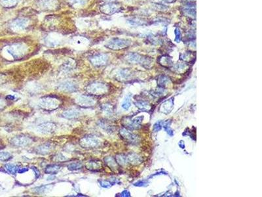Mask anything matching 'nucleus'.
<instances>
[{
    "label": "nucleus",
    "mask_w": 262,
    "mask_h": 197,
    "mask_svg": "<svg viewBox=\"0 0 262 197\" xmlns=\"http://www.w3.org/2000/svg\"><path fill=\"white\" fill-rule=\"evenodd\" d=\"M131 41L128 39L115 38L109 40L106 44V46L113 50H120L128 47L131 45Z\"/></svg>",
    "instance_id": "obj_1"
},
{
    "label": "nucleus",
    "mask_w": 262,
    "mask_h": 197,
    "mask_svg": "<svg viewBox=\"0 0 262 197\" xmlns=\"http://www.w3.org/2000/svg\"><path fill=\"white\" fill-rule=\"evenodd\" d=\"M108 61V56L104 53H97L92 55L90 58L91 62L96 67L103 66L107 63Z\"/></svg>",
    "instance_id": "obj_2"
},
{
    "label": "nucleus",
    "mask_w": 262,
    "mask_h": 197,
    "mask_svg": "<svg viewBox=\"0 0 262 197\" xmlns=\"http://www.w3.org/2000/svg\"><path fill=\"white\" fill-rule=\"evenodd\" d=\"M126 59H127V60L128 62H132V63H141L143 65L144 64L147 65L150 63V61H149L147 58H144L143 56H142L138 53H129L127 56Z\"/></svg>",
    "instance_id": "obj_3"
},
{
    "label": "nucleus",
    "mask_w": 262,
    "mask_h": 197,
    "mask_svg": "<svg viewBox=\"0 0 262 197\" xmlns=\"http://www.w3.org/2000/svg\"><path fill=\"white\" fill-rule=\"evenodd\" d=\"M29 20L26 18H18L16 19L15 21L13 23V28L17 32L24 31L28 28V26L29 25Z\"/></svg>",
    "instance_id": "obj_4"
},
{
    "label": "nucleus",
    "mask_w": 262,
    "mask_h": 197,
    "mask_svg": "<svg viewBox=\"0 0 262 197\" xmlns=\"http://www.w3.org/2000/svg\"><path fill=\"white\" fill-rule=\"evenodd\" d=\"M37 5L44 10L56 9L58 6L56 0H39Z\"/></svg>",
    "instance_id": "obj_5"
},
{
    "label": "nucleus",
    "mask_w": 262,
    "mask_h": 197,
    "mask_svg": "<svg viewBox=\"0 0 262 197\" xmlns=\"http://www.w3.org/2000/svg\"><path fill=\"white\" fill-rule=\"evenodd\" d=\"M100 9L101 12L106 15H112L117 12L120 9V7L115 3H109L101 5Z\"/></svg>",
    "instance_id": "obj_6"
},
{
    "label": "nucleus",
    "mask_w": 262,
    "mask_h": 197,
    "mask_svg": "<svg viewBox=\"0 0 262 197\" xmlns=\"http://www.w3.org/2000/svg\"><path fill=\"white\" fill-rule=\"evenodd\" d=\"M80 144L84 148H94L100 144V141L93 137H85L80 141Z\"/></svg>",
    "instance_id": "obj_7"
},
{
    "label": "nucleus",
    "mask_w": 262,
    "mask_h": 197,
    "mask_svg": "<svg viewBox=\"0 0 262 197\" xmlns=\"http://www.w3.org/2000/svg\"><path fill=\"white\" fill-rule=\"evenodd\" d=\"M120 134L125 140H127V141L130 142L131 143H138V137L136 136V135L130 132V131L127 130H125V129L121 130H120Z\"/></svg>",
    "instance_id": "obj_8"
},
{
    "label": "nucleus",
    "mask_w": 262,
    "mask_h": 197,
    "mask_svg": "<svg viewBox=\"0 0 262 197\" xmlns=\"http://www.w3.org/2000/svg\"><path fill=\"white\" fill-rule=\"evenodd\" d=\"M88 91L91 92V93L93 94H100L102 93H104L105 91L106 90V87L104 84L97 83V84H92L88 86Z\"/></svg>",
    "instance_id": "obj_9"
},
{
    "label": "nucleus",
    "mask_w": 262,
    "mask_h": 197,
    "mask_svg": "<svg viewBox=\"0 0 262 197\" xmlns=\"http://www.w3.org/2000/svg\"><path fill=\"white\" fill-rule=\"evenodd\" d=\"M26 51V47L24 44H16L14 47H13L11 50V53L13 57L15 58H18L21 57L22 55L25 53Z\"/></svg>",
    "instance_id": "obj_10"
},
{
    "label": "nucleus",
    "mask_w": 262,
    "mask_h": 197,
    "mask_svg": "<svg viewBox=\"0 0 262 197\" xmlns=\"http://www.w3.org/2000/svg\"><path fill=\"white\" fill-rule=\"evenodd\" d=\"M40 105L46 109H54L58 106V103L57 101H55V99L45 98V99H42L41 101Z\"/></svg>",
    "instance_id": "obj_11"
},
{
    "label": "nucleus",
    "mask_w": 262,
    "mask_h": 197,
    "mask_svg": "<svg viewBox=\"0 0 262 197\" xmlns=\"http://www.w3.org/2000/svg\"><path fill=\"white\" fill-rule=\"evenodd\" d=\"M77 103L81 104V106L84 107H91L94 105L95 103L94 100L92 97L89 96H81L77 99Z\"/></svg>",
    "instance_id": "obj_12"
},
{
    "label": "nucleus",
    "mask_w": 262,
    "mask_h": 197,
    "mask_svg": "<svg viewBox=\"0 0 262 197\" xmlns=\"http://www.w3.org/2000/svg\"><path fill=\"white\" fill-rule=\"evenodd\" d=\"M55 125L52 123H45L39 126L38 129L41 133H51L55 130Z\"/></svg>",
    "instance_id": "obj_13"
},
{
    "label": "nucleus",
    "mask_w": 262,
    "mask_h": 197,
    "mask_svg": "<svg viewBox=\"0 0 262 197\" xmlns=\"http://www.w3.org/2000/svg\"><path fill=\"white\" fill-rule=\"evenodd\" d=\"M13 143L16 146L25 147L30 143V139L26 137H17L13 139Z\"/></svg>",
    "instance_id": "obj_14"
},
{
    "label": "nucleus",
    "mask_w": 262,
    "mask_h": 197,
    "mask_svg": "<svg viewBox=\"0 0 262 197\" xmlns=\"http://www.w3.org/2000/svg\"><path fill=\"white\" fill-rule=\"evenodd\" d=\"M128 162H129L131 164H140L142 162V158L137 154H130L128 156H127Z\"/></svg>",
    "instance_id": "obj_15"
},
{
    "label": "nucleus",
    "mask_w": 262,
    "mask_h": 197,
    "mask_svg": "<svg viewBox=\"0 0 262 197\" xmlns=\"http://www.w3.org/2000/svg\"><path fill=\"white\" fill-rule=\"evenodd\" d=\"M61 88L62 90L65 91L71 92V91H74L76 90L75 85L72 84V82H69V81L65 82V83L62 84L61 85Z\"/></svg>",
    "instance_id": "obj_16"
},
{
    "label": "nucleus",
    "mask_w": 262,
    "mask_h": 197,
    "mask_svg": "<svg viewBox=\"0 0 262 197\" xmlns=\"http://www.w3.org/2000/svg\"><path fill=\"white\" fill-rule=\"evenodd\" d=\"M128 22L132 26H143L147 24V23L143 20L138 18H132L128 20Z\"/></svg>",
    "instance_id": "obj_17"
},
{
    "label": "nucleus",
    "mask_w": 262,
    "mask_h": 197,
    "mask_svg": "<svg viewBox=\"0 0 262 197\" xmlns=\"http://www.w3.org/2000/svg\"><path fill=\"white\" fill-rule=\"evenodd\" d=\"M51 144L46 143V144H44L42 145H40L39 147H38L37 149V151L39 153H41V154H45V153H48V152H49L51 150Z\"/></svg>",
    "instance_id": "obj_18"
},
{
    "label": "nucleus",
    "mask_w": 262,
    "mask_h": 197,
    "mask_svg": "<svg viewBox=\"0 0 262 197\" xmlns=\"http://www.w3.org/2000/svg\"><path fill=\"white\" fill-rule=\"evenodd\" d=\"M63 116L66 118H74L75 117H77V116L79 115V113L77 110H66L65 111L64 113H63Z\"/></svg>",
    "instance_id": "obj_19"
},
{
    "label": "nucleus",
    "mask_w": 262,
    "mask_h": 197,
    "mask_svg": "<svg viewBox=\"0 0 262 197\" xmlns=\"http://www.w3.org/2000/svg\"><path fill=\"white\" fill-rule=\"evenodd\" d=\"M60 169H61V166H59V165H50V166H48L47 167H46L45 172L46 173L52 174V173H57L58 171Z\"/></svg>",
    "instance_id": "obj_20"
},
{
    "label": "nucleus",
    "mask_w": 262,
    "mask_h": 197,
    "mask_svg": "<svg viewBox=\"0 0 262 197\" xmlns=\"http://www.w3.org/2000/svg\"><path fill=\"white\" fill-rule=\"evenodd\" d=\"M68 1L72 6L79 7L87 4L88 0H68Z\"/></svg>",
    "instance_id": "obj_21"
},
{
    "label": "nucleus",
    "mask_w": 262,
    "mask_h": 197,
    "mask_svg": "<svg viewBox=\"0 0 262 197\" xmlns=\"http://www.w3.org/2000/svg\"><path fill=\"white\" fill-rule=\"evenodd\" d=\"M100 164L99 163H98L97 162H95V161H91L87 164V168L89 170L91 171H95V170H98L100 169Z\"/></svg>",
    "instance_id": "obj_22"
},
{
    "label": "nucleus",
    "mask_w": 262,
    "mask_h": 197,
    "mask_svg": "<svg viewBox=\"0 0 262 197\" xmlns=\"http://www.w3.org/2000/svg\"><path fill=\"white\" fill-rule=\"evenodd\" d=\"M184 13L185 14L189 16H191L192 18H195V15H196V12H195V9H194V7H191L189 6L187 7L186 8L184 9Z\"/></svg>",
    "instance_id": "obj_23"
},
{
    "label": "nucleus",
    "mask_w": 262,
    "mask_h": 197,
    "mask_svg": "<svg viewBox=\"0 0 262 197\" xmlns=\"http://www.w3.org/2000/svg\"><path fill=\"white\" fill-rule=\"evenodd\" d=\"M5 169L7 170V172H9V173L15 174L18 170V167L14 165V164H7L5 166Z\"/></svg>",
    "instance_id": "obj_24"
},
{
    "label": "nucleus",
    "mask_w": 262,
    "mask_h": 197,
    "mask_svg": "<svg viewBox=\"0 0 262 197\" xmlns=\"http://www.w3.org/2000/svg\"><path fill=\"white\" fill-rule=\"evenodd\" d=\"M136 106H137L140 109L142 110H149L150 109V106L145 101H137L135 103Z\"/></svg>",
    "instance_id": "obj_25"
},
{
    "label": "nucleus",
    "mask_w": 262,
    "mask_h": 197,
    "mask_svg": "<svg viewBox=\"0 0 262 197\" xmlns=\"http://www.w3.org/2000/svg\"><path fill=\"white\" fill-rule=\"evenodd\" d=\"M98 124L102 129H104L106 131H108V132H112L114 130L113 126H111L110 125H109L108 123L104 122V121H100Z\"/></svg>",
    "instance_id": "obj_26"
},
{
    "label": "nucleus",
    "mask_w": 262,
    "mask_h": 197,
    "mask_svg": "<svg viewBox=\"0 0 262 197\" xmlns=\"http://www.w3.org/2000/svg\"><path fill=\"white\" fill-rule=\"evenodd\" d=\"M116 160H117V162H118V164H121V165H125V164L128 162L127 156L125 155H121V154L117 156Z\"/></svg>",
    "instance_id": "obj_27"
},
{
    "label": "nucleus",
    "mask_w": 262,
    "mask_h": 197,
    "mask_svg": "<svg viewBox=\"0 0 262 197\" xmlns=\"http://www.w3.org/2000/svg\"><path fill=\"white\" fill-rule=\"evenodd\" d=\"M82 164L81 163H77V162H74V163H72L70 164H69L68 167L69 170H77L81 169L82 167Z\"/></svg>",
    "instance_id": "obj_28"
},
{
    "label": "nucleus",
    "mask_w": 262,
    "mask_h": 197,
    "mask_svg": "<svg viewBox=\"0 0 262 197\" xmlns=\"http://www.w3.org/2000/svg\"><path fill=\"white\" fill-rule=\"evenodd\" d=\"M119 76L120 77L123 79H127L128 78H129L131 76V72L129 71L128 70H127V69H125V70H122L119 72Z\"/></svg>",
    "instance_id": "obj_29"
},
{
    "label": "nucleus",
    "mask_w": 262,
    "mask_h": 197,
    "mask_svg": "<svg viewBox=\"0 0 262 197\" xmlns=\"http://www.w3.org/2000/svg\"><path fill=\"white\" fill-rule=\"evenodd\" d=\"M131 98L129 97H126L125 99L123 101V103L122 104V107L125 110H128V108L131 107Z\"/></svg>",
    "instance_id": "obj_30"
},
{
    "label": "nucleus",
    "mask_w": 262,
    "mask_h": 197,
    "mask_svg": "<svg viewBox=\"0 0 262 197\" xmlns=\"http://www.w3.org/2000/svg\"><path fill=\"white\" fill-rule=\"evenodd\" d=\"M11 154L7 152H0V160L6 161L11 158Z\"/></svg>",
    "instance_id": "obj_31"
},
{
    "label": "nucleus",
    "mask_w": 262,
    "mask_h": 197,
    "mask_svg": "<svg viewBox=\"0 0 262 197\" xmlns=\"http://www.w3.org/2000/svg\"><path fill=\"white\" fill-rule=\"evenodd\" d=\"M104 161L109 167H114L116 166V162H115L114 158H111V157L106 158L104 159Z\"/></svg>",
    "instance_id": "obj_32"
},
{
    "label": "nucleus",
    "mask_w": 262,
    "mask_h": 197,
    "mask_svg": "<svg viewBox=\"0 0 262 197\" xmlns=\"http://www.w3.org/2000/svg\"><path fill=\"white\" fill-rule=\"evenodd\" d=\"M102 110L107 114H111L113 113V107L109 104H104L102 106Z\"/></svg>",
    "instance_id": "obj_33"
},
{
    "label": "nucleus",
    "mask_w": 262,
    "mask_h": 197,
    "mask_svg": "<svg viewBox=\"0 0 262 197\" xmlns=\"http://www.w3.org/2000/svg\"><path fill=\"white\" fill-rule=\"evenodd\" d=\"M175 35H176L175 40L176 42L179 43L181 39H182V33H181L180 30L178 28H176L175 30Z\"/></svg>",
    "instance_id": "obj_34"
},
{
    "label": "nucleus",
    "mask_w": 262,
    "mask_h": 197,
    "mask_svg": "<svg viewBox=\"0 0 262 197\" xmlns=\"http://www.w3.org/2000/svg\"><path fill=\"white\" fill-rule=\"evenodd\" d=\"M73 67H74V63H73L72 61H67L66 63L64 64V65H63V68L66 70H70V69Z\"/></svg>",
    "instance_id": "obj_35"
},
{
    "label": "nucleus",
    "mask_w": 262,
    "mask_h": 197,
    "mask_svg": "<svg viewBox=\"0 0 262 197\" xmlns=\"http://www.w3.org/2000/svg\"><path fill=\"white\" fill-rule=\"evenodd\" d=\"M99 183L104 188H109L111 186V185H113L111 183L107 181H99Z\"/></svg>",
    "instance_id": "obj_36"
},
{
    "label": "nucleus",
    "mask_w": 262,
    "mask_h": 197,
    "mask_svg": "<svg viewBox=\"0 0 262 197\" xmlns=\"http://www.w3.org/2000/svg\"><path fill=\"white\" fill-rule=\"evenodd\" d=\"M20 0H4V2L8 6H15L19 2Z\"/></svg>",
    "instance_id": "obj_37"
},
{
    "label": "nucleus",
    "mask_w": 262,
    "mask_h": 197,
    "mask_svg": "<svg viewBox=\"0 0 262 197\" xmlns=\"http://www.w3.org/2000/svg\"><path fill=\"white\" fill-rule=\"evenodd\" d=\"M186 67H187V65L185 64H184V63H182V64H176L175 66V69L178 72H180V70H184V69L186 68Z\"/></svg>",
    "instance_id": "obj_38"
},
{
    "label": "nucleus",
    "mask_w": 262,
    "mask_h": 197,
    "mask_svg": "<svg viewBox=\"0 0 262 197\" xmlns=\"http://www.w3.org/2000/svg\"><path fill=\"white\" fill-rule=\"evenodd\" d=\"M34 170L35 172L36 178H38V177H39V176H40V172H39V171L37 168H36V167H34Z\"/></svg>",
    "instance_id": "obj_39"
},
{
    "label": "nucleus",
    "mask_w": 262,
    "mask_h": 197,
    "mask_svg": "<svg viewBox=\"0 0 262 197\" xmlns=\"http://www.w3.org/2000/svg\"><path fill=\"white\" fill-rule=\"evenodd\" d=\"M121 195H122L121 196H130V193H129L127 190H125V191H123L121 193Z\"/></svg>",
    "instance_id": "obj_40"
},
{
    "label": "nucleus",
    "mask_w": 262,
    "mask_h": 197,
    "mask_svg": "<svg viewBox=\"0 0 262 197\" xmlns=\"http://www.w3.org/2000/svg\"><path fill=\"white\" fill-rule=\"evenodd\" d=\"M159 1H161V2H165V3H172L173 1H174V0H159Z\"/></svg>",
    "instance_id": "obj_41"
},
{
    "label": "nucleus",
    "mask_w": 262,
    "mask_h": 197,
    "mask_svg": "<svg viewBox=\"0 0 262 197\" xmlns=\"http://www.w3.org/2000/svg\"><path fill=\"white\" fill-rule=\"evenodd\" d=\"M27 171H28V169H27V168H23V169H21V170H19L18 171V172L19 173H24V172H27Z\"/></svg>",
    "instance_id": "obj_42"
},
{
    "label": "nucleus",
    "mask_w": 262,
    "mask_h": 197,
    "mask_svg": "<svg viewBox=\"0 0 262 197\" xmlns=\"http://www.w3.org/2000/svg\"><path fill=\"white\" fill-rule=\"evenodd\" d=\"M7 98H12V99H14L15 97L14 96H11V95H9V96L7 97Z\"/></svg>",
    "instance_id": "obj_43"
},
{
    "label": "nucleus",
    "mask_w": 262,
    "mask_h": 197,
    "mask_svg": "<svg viewBox=\"0 0 262 197\" xmlns=\"http://www.w3.org/2000/svg\"><path fill=\"white\" fill-rule=\"evenodd\" d=\"M106 1H109V2H111V1H117V0H106Z\"/></svg>",
    "instance_id": "obj_44"
}]
</instances>
